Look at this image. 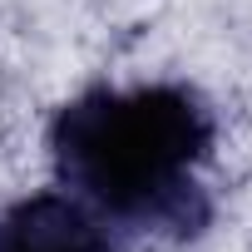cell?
<instances>
[{
	"label": "cell",
	"mask_w": 252,
	"mask_h": 252,
	"mask_svg": "<svg viewBox=\"0 0 252 252\" xmlns=\"http://www.w3.org/2000/svg\"><path fill=\"white\" fill-rule=\"evenodd\" d=\"M50 149L60 178L99 213L173 232L208 222L193 168L213 149V114L178 84L79 94L55 114Z\"/></svg>",
	"instance_id": "cell-1"
},
{
	"label": "cell",
	"mask_w": 252,
	"mask_h": 252,
	"mask_svg": "<svg viewBox=\"0 0 252 252\" xmlns=\"http://www.w3.org/2000/svg\"><path fill=\"white\" fill-rule=\"evenodd\" d=\"M0 252H114V242L84 198L35 193L0 218Z\"/></svg>",
	"instance_id": "cell-2"
}]
</instances>
